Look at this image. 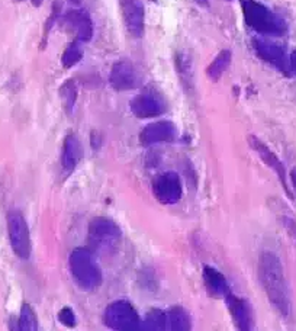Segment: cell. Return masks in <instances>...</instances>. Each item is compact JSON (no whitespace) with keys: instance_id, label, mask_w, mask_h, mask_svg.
Listing matches in <instances>:
<instances>
[{"instance_id":"1","label":"cell","mask_w":296,"mask_h":331,"mask_svg":"<svg viewBox=\"0 0 296 331\" xmlns=\"http://www.w3.org/2000/svg\"><path fill=\"white\" fill-rule=\"evenodd\" d=\"M259 281L273 308L282 317L288 318L292 313L291 291L285 276L279 256L272 251H264L259 259Z\"/></svg>"},{"instance_id":"2","label":"cell","mask_w":296,"mask_h":331,"mask_svg":"<svg viewBox=\"0 0 296 331\" xmlns=\"http://www.w3.org/2000/svg\"><path fill=\"white\" fill-rule=\"evenodd\" d=\"M68 266L71 276L83 291H95L103 282V275L93 253L87 248H76L71 251Z\"/></svg>"},{"instance_id":"3","label":"cell","mask_w":296,"mask_h":331,"mask_svg":"<svg viewBox=\"0 0 296 331\" xmlns=\"http://www.w3.org/2000/svg\"><path fill=\"white\" fill-rule=\"evenodd\" d=\"M246 23L262 35H283L288 31L286 22L257 0H240Z\"/></svg>"},{"instance_id":"4","label":"cell","mask_w":296,"mask_h":331,"mask_svg":"<svg viewBox=\"0 0 296 331\" xmlns=\"http://www.w3.org/2000/svg\"><path fill=\"white\" fill-rule=\"evenodd\" d=\"M103 323L112 330L131 331L141 329V320L137 310L128 301H115L109 304L103 314Z\"/></svg>"},{"instance_id":"5","label":"cell","mask_w":296,"mask_h":331,"mask_svg":"<svg viewBox=\"0 0 296 331\" xmlns=\"http://www.w3.org/2000/svg\"><path fill=\"white\" fill-rule=\"evenodd\" d=\"M7 234L13 253L19 259L28 260L32 253L31 232L25 216L19 211H10L7 214Z\"/></svg>"},{"instance_id":"6","label":"cell","mask_w":296,"mask_h":331,"mask_svg":"<svg viewBox=\"0 0 296 331\" xmlns=\"http://www.w3.org/2000/svg\"><path fill=\"white\" fill-rule=\"evenodd\" d=\"M121 237V228L109 218H95L89 224V240L99 250L114 247Z\"/></svg>"},{"instance_id":"7","label":"cell","mask_w":296,"mask_h":331,"mask_svg":"<svg viewBox=\"0 0 296 331\" xmlns=\"http://www.w3.org/2000/svg\"><path fill=\"white\" fill-rule=\"evenodd\" d=\"M152 193L163 205H174L183 196L180 176L174 171H164L152 180Z\"/></svg>"},{"instance_id":"8","label":"cell","mask_w":296,"mask_h":331,"mask_svg":"<svg viewBox=\"0 0 296 331\" xmlns=\"http://www.w3.org/2000/svg\"><path fill=\"white\" fill-rule=\"evenodd\" d=\"M131 112L137 118L147 119V118H155L164 114L167 111V103L163 99V96L157 92L147 90L140 95H137L130 103Z\"/></svg>"},{"instance_id":"9","label":"cell","mask_w":296,"mask_h":331,"mask_svg":"<svg viewBox=\"0 0 296 331\" xmlns=\"http://www.w3.org/2000/svg\"><path fill=\"white\" fill-rule=\"evenodd\" d=\"M253 45H254V50L257 52V55L262 60H264L269 64H272L273 67H276L282 73L289 74V71H291L289 57H288L286 51L283 50L282 45L267 39V38H262V36L254 38Z\"/></svg>"},{"instance_id":"10","label":"cell","mask_w":296,"mask_h":331,"mask_svg":"<svg viewBox=\"0 0 296 331\" xmlns=\"http://www.w3.org/2000/svg\"><path fill=\"white\" fill-rule=\"evenodd\" d=\"M109 83L115 90L119 92L131 90L140 84V74L131 61L121 60L112 66L109 74Z\"/></svg>"},{"instance_id":"11","label":"cell","mask_w":296,"mask_h":331,"mask_svg":"<svg viewBox=\"0 0 296 331\" xmlns=\"http://www.w3.org/2000/svg\"><path fill=\"white\" fill-rule=\"evenodd\" d=\"M177 137V128L171 121H157L148 124L140 133L143 146H154L158 143H168Z\"/></svg>"},{"instance_id":"12","label":"cell","mask_w":296,"mask_h":331,"mask_svg":"<svg viewBox=\"0 0 296 331\" xmlns=\"http://www.w3.org/2000/svg\"><path fill=\"white\" fill-rule=\"evenodd\" d=\"M225 304L228 307L231 317L237 326L238 330H251L254 327V314L251 305L247 302L246 299L238 298L232 292H228L225 297Z\"/></svg>"},{"instance_id":"13","label":"cell","mask_w":296,"mask_h":331,"mask_svg":"<svg viewBox=\"0 0 296 331\" xmlns=\"http://www.w3.org/2000/svg\"><path fill=\"white\" fill-rule=\"evenodd\" d=\"M121 9L128 32L135 38L144 33V4L141 0H121Z\"/></svg>"},{"instance_id":"14","label":"cell","mask_w":296,"mask_h":331,"mask_svg":"<svg viewBox=\"0 0 296 331\" xmlns=\"http://www.w3.org/2000/svg\"><path fill=\"white\" fill-rule=\"evenodd\" d=\"M248 143H250L251 149L260 156V159L263 160L264 165L269 166V167L278 174L280 183H282V186L285 187V190L288 192V195H292L291 190H289V186H288V179H286V177H288V173H286V168H285L283 163L279 160V157H278L272 150L269 149L263 141H260L257 137H253V135L248 137Z\"/></svg>"},{"instance_id":"15","label":"cell","mask_w":296,"mask_h":331,"mask_svg":"<svg viewBox=\"0 0 296 331\" xmlns=\"http://www.w3.org/2000/svg\"><path fill=\"white\" fill-rule=\"evenodd\" d=\"M83 159L82 143L74 135H67L61 151V168L66 176H70Z\"/></svg>"},{"instance_id":"16","label":"cell","mask_w":296,"mask_h":331,"mask_svg":"<svg viewBox=\"0 0 296 331\" xmlns=\"http://www.w3.org/2000/svg\"><path fill=\"white\" fill-rule=\"evenodd\" d=\"M67 26L76 33L77 41L87 42L92 39L93 35V26H92V19L84 12V10H70L64 16Z\"/></svg>"},{"instance_id":"17","label":"cell","mask_w":296,"mask_h":331,"mask_svg":"<svg viewBox=\"0 0 296 331\" xmlns=\"http://www.w3.org/2000/svg\"><path fill=\"white\" fill-rule=\"evenodd\" d=\"M202 276H203V282H205V286H206L208 292L212 294L214 297H222L224 298L230 292V286H228V282L225 279V276L212 266H205L203 272H202Z\"/></svg>"},{"instance_id":"18","label":"cell","mask_w":296,"mask_h":331,"mask_svg":"<svg viewBox=\"0 0 296 331\" xmlns=\"http://www.w3.org/2000/svg\"><path fill=\"white\" fill-rule=\"evenodd\" d=\"M164 330L183 331L192 329V318L189 313L181 307H173L168 311H164Z\"/></svg>"},{"instance_id":"19","label":"cell","mask_w":296,"mask_h":331,"mask_svg":"<svg viewBox=\"0 0 296 331\" xmlns=\"http://www.w3.org/2000/svg\"><path fill=\"white\" fill-rule=\"evenodd\" d=\"M231 57H232V54H231L230 50H222L215 57L214 61L211 63V66L208 67L206 73L214 82L219 80L222 77V74L227 71V68L231 64Z\"/></svg>"},{"instance_id":"20","label":"cell","mask_w":296,"mask_h":331,"mask_svg":"<svg viewBox=\"0 0 296 331\" xmlns=\"http://www.w3.org/2000/svg\"><path fill=\"white\" fill-rule=\"evenodd\" d=\"M17 327L22 331H35L38 330V318L29 304H23L20 308V314L17 320Z\"/></svg>"},{"instance_id":"21","label":"cell","mask_w":296,"mask_h":331,"mask_svg":"<svg viewBox=\"0 0 296 331\" xmlns=\"http://www.w3.org/2000/svg\"><path fill=\"white\" fill-rule=\"evenodd\" d=\"M82 58H83L82 42L76 39V41L71 42V44L66 48V51L63 52L61 63H63V66L66 67V68H70V67L76 66Z\"/></svg>"},{"instance_id":"22","label":"cell","mask_w":296,"mask_h":331,"mask_svg":"<svg viewBox=\"0 0 296 331\" xmlns=\"http://www.w3.org/2000/svg\"><path fill=\"white\" fill-rule=\"evenodd\" d=\"M60 95H61V100H63V105L66 108V112L71 114L73 112V108L76 105V99H77V89H76V84L73 80H68L66 82L61 89H60Z\"/></svg>"},{"instance_id":"23","label":"cell","mask_w":296,"mask_h":331,"mask_svg":"<svg viewBox=\"0 0 296 331\" xmlns=\"http://www.w3.org/2000/svg\"><path fill=\"white\" fill-rule=\"evenodd\" d=\"M141 329L144 330H164V311H151L146 317V321L141 323Z\"/></svg>"},{"instance_id":"24","label":"cell","mask_w":296,"mask_h":331,"mask_svg":"<svg viewBox=\"0 0 296 331\" xmlns=\"http://www.w3.org/2000/svg\"><path fill=\"white\" fill-rule=\"evenodd\" d=\"M58 320L63 326L66 327H74L76 326V314L71 308H63L60 313H58Z\"/></svg>"},{"instance_id":"25","label":"cell","mask_w":296,"mask_h":331,"mask_svg":"<svg viewBox=\"0 0 296 331\" xmlns=\"http://www.w3.org/2000/svg\"><path fill=\"white\" fill-rule=\"evenodd\" d=\"M283 222H285L286 231L291 235V238H292V241H294V244H295L296 247V222L292 218H283Z\"/></svg>"},{"instance_id":"26","label":"cell","mask_w":296,"mask_h":331,"mask_svg":"<svg viewBox=\"0 0 296 331\" xmlns=\"http://www.w3.org/2000/svg\"><path fill=\"white\" fill-rule=\"evenodd\" d=\"M289 66H291V71H294V74L296 76V50L289 57Z\"/></svg>"},{"instance_id":"27","label":"cell","mask_w":296,"mask_h":331,"mask_svg":"<svg viewBox=\"0 0 296 331\" xmlns=\"http://www.w3.org/2000/svg\"><path fill=\"white\" fill-rule=\"evenodd\" d=\"M291 179H292V186L295 187L296 190V168H294V170L291 171Z\"/></svg>"}]
</instances>
